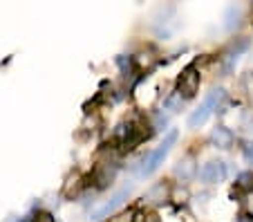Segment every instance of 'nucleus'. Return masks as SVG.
<instances>
[{
    "label": "nucleus",
    "instance_id": "nucleus-15",
    "mask_svg": "<svg viewBox=\"0 0 253 222\" xmlns=\"http://www.w3.org/2000/svg\"><path fill=\"white\" fill-rule=\"evenodd\" d=\"M110 222H132V216H117V218H110Z\"/></svg>",
    "mask_w": 253,
    "mask_h": 222
},
{
    "label": "nucleus",
    "instance_id": "nucleus-13",
    "mask_svg": "<svg viewBox=\"0 0 253 222\" xmlns=\"http://www.w3.org/2000/svg\"><path fill=\"white\" fill-rule=\"evenodd\" d=\"M242 157L247 164L253 166V141H247V144L242 146Z\"/></svg>",
    "mask_w": 253,
    "mask_h": 222
},
{
    "label": "nucleus",
    "instance_id": "nucleus-4",
    "mask_svg": "<svg viewBox=\"0 0 253 222\" xmlns=\"http://www.w3.org/2000/svg\"><path fill=\"white\" fill-rule=\"evenodd\" d=\"M226 175H229V166H226V162L211 160L200 169L197 178H200L204 184H220V182L226 179Z\"/></svg>",
    "mask_w": 253,
    "mask_h": 222
},
{
    "label": "nucleus",
    "instance_id": "nucleus-6",
    "mask_svg": "<svg viewBox=\"0 0 253 222\" xmlns=\"http://www.w3.org/2000/svg\"><path fill=\"white\" fill-rule=\"evenodd\" d=\"M211 144L217 146V148H222V150H229L231 146L235 144L233 131L226 128V126H215L213 133H211Z\"/></svg>",
    "mask_w": 253,
    "mask_h": 222
},
{
    "label": "nucleus",
    "instance_id": "nucleus-5",
    "mask_svg": "<svg viewBox=\"0 0 253 222\" xmlns=\"http://www.w3.org/2000/svg\"><path fill=\"white\" fill-rule=\"evenodd\" d=\"M128 195H130V186H121L119 191H117V193L103 204V207H99L96 211L90 213V220H96V222H99V220H103V218H108L110 213H115L117 209H119L121 204L128 200Z\"/></svg>",
    "mask_w": 253,
    "mask_h": 222
},
{
    "label": "nucleus",
    "instance_id": "nucleus-9",
    "mask_svg": "<svg viewBox=\"0 0 253 222\" xmlns=\"http://www.w3.org/2000/svg\"><path fill=\"white\" fill-rule=\"evenodd\" d=\"M224 27L229 29V32H233L235 27H240V23H242V7L240 5H231V7H226V11H224Z\"/></svg>",
    "mask_w": 253,
    "mask_h": 222
},
{
    "label": "nucleus",
    "instance_id": "nucleus-7",
    "mask_svg": "<svg viewBox=\"0 0 253 222\" xmlns=\"http://www.w3.org/2000/svg\"><path fill=\"white\" fill-rule=\"evenodd\" d=\"M197 173H200V169H197L195 157H193V155H186V157L179 160L177 162V166H175V175L182 179V182H191L193 178H197Z\"/></svg>",
    "mask_w": 253,
    "mask_h": 222
},
{
    "label": "nucleus",
    "instance_id": "nucleus-1",
    "mask_svg": "<svg viewBox=\"0 0 253 222\" xmlns=\"http://www.w3.org/2000/svg\"><path fill=\"white\" fill-rule=\"evenodd\" d=\"M224 101H226V90H224V88H213V90H211L209 94L204 97V101H202L200 106L191 112L186 126H188V128H193V131H195V128H200V126H204L206 121H209V117L213 115L215 110H220Z\"/></svg>",
    "mask_w": 253,
    "mask_h": 222
},
{
    "label": "nucleus",
    "instance_id": "nucleus-12",
    "mask_svg": "<svg viewBox=\"0 0 253 222\" xmlns=\"http://www.w3.org/2000/svg\"><path fill=\"white\" fill-rule=\"evenodd\" d=\"M117 65L121 68V72H124V74H128L130 70L134 68V61H132V56H126V54H121V56H117Z\"/></svg>",
    "mask_w": 253,
    "mask_h": 222
},
{
    "label": "nucleus",
    "instance_id": "nucleus-14",
    "mask_svg": "<svg viewBox=\"0 0 253 222\" xmlns=\"http://www.w3.org/2000/svg\"><path fill=\"white\" fill-rule=\"evenodd\" d=\"M34 222H56V218H54L49 211H41L39 216L34 218Z\"/></svg>",
    "mask_w": 253,
    "mask_h": 222
},
{
    "label": "nucleus",
    "instance_id": "nucleus-3",
    "mask_svg": "<svg viewBox=\"0 0 253 222\" xmlns=\"http://www.w3.org/2000/svg\"><path fill=\"white\" fill-rule=\"evenodd\" d=\"M197 90H200V70H197L195 63H191V65H186V68L182 70L179 79H177V92H179L182 99L186 101V99L195 97Z\"/></svg>",
    "mask_w": 253,
    "mask_h": 222
},
{
    "label": "nucleus",
    "instance_id": "nucleus-8",
    "mask_svg": "<svg viewBox=\"0 0 253 222\" xmlns=\"http://www.w3.org/2000/svg\"><path fill=\"white\" fill-rule=\"evenodd\" d=\"M143 200H148V202H153V204L166 202V200H168V184H164V182L153 184V186L146 191V198H143Z\"/></svg>",
    "mask_w": 253,
    "mask_h": 222
},
{
    "label": "nucleus",
    "instance_id": "nucleus-10",
    "mask_svg": "<svg viewBox=\"0 0 253 222\" xmlns=\"http://www.w3.org/2000/svg\"><path fill=\"white\" fill-rule=\"evenodd\" d=\"M235 188L244 191V193H253V171H244L235 179Z\"/></svg>",
    "mask_w": 253,
    "mask_h": 222
},
{
    "label": "nucleus",
    "instance_id": "nucleus-16",
    "mask_svg": "<svg viewBox=\"0 0 253 222\" xmlns=\"http://www.w3.org/2000/svg\"><path fill=\"white\" fill-rule=\"evenodd\" d=\"M20 222H34V218H23Z\"/></svg>",
    "mask_w": 253,
    "mask_h": 222
},
{
    "label": "nucleus",
    "instance_id": "nucleus-11",
    "mask_svg": "<svg viewBox=\"0 0 253 222\" xmlns=\"http://www.w3.org/2000/svg\"><path fill=\"white\" fill-rule=\"evenodd\" d=\"M182 106H184V99H182V94L179 92H170L166 99H164V110H168V112H177V110H182Z\"/></svg>",
    "mask_w": 253,
    "mask_h": 222
},
{
    "label": "nucleus",
    "instance_id": "nucleus-2",
    "mask_svg": "<svg viewBox=\"0 0 253 222\" xmlns=\"http://www.w3.org/2000/svg\"><path fill=\"white\" fill-rule=\"evenodd\" d=\"M177 137H179V133H177V131H170L166 137H164L162 144H159L157 148H155L153 153L148 155V160H146V164H143V169H141V175H153L155 171H157L159 166L164 164V160H166L168 153H170L172 146H175Z\"/></svg>",
    "mask_w": 253,
    "mask_h": 222
}]
</instances>
